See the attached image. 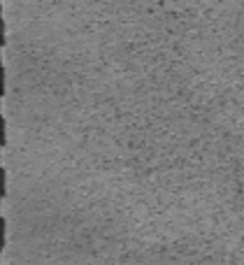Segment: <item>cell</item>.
I'll use <instances>...</instances> for the list:
<instances>
[{"mask_svg": "<svg viewBox=\"0 0 244 265\" xmlns=\"http://www.w3.org/2000/svg\"><path fill=\"white\" fill-rule=\"evenodd\" d=\"M5 191H7V172L5 168H0V193L5 196Z\"/></svg>", "mask_w": 244, "mask_h": 265, "instance_id": "1", "label": "cell"}, {"mask_svg": "<svg viewBox=\"0 0 244 265\" xmlns=\"http://www.w3.org/2000/svg\"><path fill=\"white\" fill-rule=\"evenodd\" d=\"M7 140V126H5V117L0 119V144H5Z\"/></svg>", "mask_w": 244, "mask_h": 265, "instance_id": "2", "label": "cell"}, {"mask_svg": "<svg viewBox=\"0 0 244 265\" xmlns=\"http://www.w3.org/2000/svg\"><path fill=\"white\" fill-rule=\"evenodd\" d=\"M5 233H7V223H5V216L0 219V242L5 244Z\"/></svg>", "mask_w": 244, "mask_h": 265, "instance_id": "3", "label": "cell"}, {"mask_svg": "<svg viewBox=\"0 0 244 265\" xmlns=\"http://www.w3.org/2000/svg\"><path fill=\"white\" fill-rule=\"evenodd\" d=\"M0 93H5V65L0 68Z\"/></svg>", "mask_w": 244, "mask_h": 265, "instance_id": "4", "label": "cell"}, {"mask_svg": "<svg viewBox=\"0 0 244 265\" xmlns=\"http://www.w3.org/2000/svg\"><path fill=\"white\" fill-rule=\"evenodd\" d=\"M0 37H2V42H5V19H0Z\"/></svg>", "mask_w": 244, "mask_h": 265, "instance_id": "5", "label": "cell"}]
</instances>
